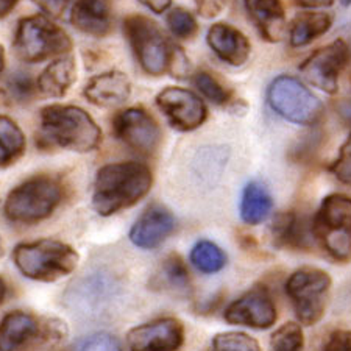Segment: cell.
Segmentation results:
<instances>
[{
  "mask_svg": "<svg viewBox=\"0 0 351 351\" xmlns=\"http://www.w3.org/2000/svg\"><path fill=\"white\" fill-rule=\"evenodd\" d=\"M5 295H7V286H5V282H3V280L0 278V304L3 303V300H5Z\"/></svg>",
  "mask_w": 351,
  "mask_h": 351,
  "instance_id": "obj_41",
  "label": "cell"
},
{
  "mask_svg": "<svg viewBox=\"0 0 351 351\" xmlns=\"http://www.w3.org/2000/svg\"><path fill=\"white\" fill-rule=\"evenodd\" d=\"M175 217L167 208L152 205L141 214L130 230V241L144 250H154L172 234Z\"/></svg>",
  "mask_w": 351,
  "mask_h": 351,
  "instance_id": "obj_15",
  "label": "cell"
},
{
  "mask_svg": "<svg viewBox=\"0 0 351 351\" xmlns=\"http://www.w3.org/2000/svg\"><path fill=\"white\" fill-rule=\"evenodd\" d=\"M183 341L184 328L173 317H164L134 326L127 334L130 351H178Z\"/></svg>",
  "mask_w": 351,
  "mask_h": 351,
  "instance_id": "obj_14",
  "label": "cell"
},
{
  "mask_svg": "<svg viewBox=\"0 0 351 351\" xmlns=\"http://www.w3.org/2000/svg\"><path fill=\"white\" fill-rule=\"evenodd\" d=\"M141 3L145 5L147 8L154 11L156 14H161L166 11L169 7H171L172 0H139Z\"/></svg>",
  "mask_w": 351,
  "mask_h": 351,
  "instance_id": "obj_38",
  "label": "cell"
},
{
  "mask_svg": "<svg viewBox=\"0 0 351 351\" xmlns=\"http://www.w3.org/2000/svg\"><path fill=\"white\" fill-rule=\"evenodd\" d=\"M275 234L289 245H303V241L308 237L303 220L297 216H282L276 220Z\"/></svg>",
  "mask_w": 351,
  "mask_h": 351,
  "instance_id": "obj_28",
  "label": "cell"
},
{
  "mask_svg": "<svg viewBox=\"0 0 351 351\" xmlns=\"http://www.w3.org/2000/svg\"><path fill=\"white\" fill-rule=\"evenodd\" d=\"M71 21L73 27L86 35L104 38L111 30V5L108 0H75Z\"/></svg>",
  "mask_w": 351,
  "mask_h": 351,
  "instance_id": "obj_19",
  "label": "cell"
},
{
  "mask_svg": "<svg viewBox=\"0 0 351 351\" xmlns=\"http://www.w3.org/2000/svg\"><path fill=\"white\" fill-rule=\"evenodd\" d=\"M213 351H261L258 341L245 332H220L213 339Z\"/></svg>",
  "mask_w": 351,
  "mask_h": 351,
  "instance_id": "obj_27",
  "label": "cell"
},
{
  "mask_svg": "<svg viewBox=\"0 0 351 351\" xmlns=\"http://www.w3.org/2000/svg\"><path fill=\"white\" fill-rule=\"evenodd\" d=\"M73 351H122V345L108 332H94L80 339Z\"/></svg>",
  "mask_w": 351,
  "mask_h": 351,
  "instance_id": "obj_32",
  "label": "cell"
},
{
  "mask_svg": "<svg viewBox=\"0 0 351 351\" xmlns=\"http://www.w3.org/2000/svg\"><path fill=\"white\" fill-rule=\"evenodd\" d=\"M16 267L27 278L52 282L71 275L80 256L71 245L55 239L22 242L13 250Z\"/></svg>",
  "mask_w": 351,
  "mask_h": 351,
  "instance_id": "obj_3",
  "label": "cell"
},
{
  "mask_svg": "<svg viewBox=\"0 0 351 351\" xmlns=\"http://www.w3.org/2000/svg\"><path fill=\"white\" fill-rule=\"evenodd\" d=\"M38 334V322L30 314L10 313L0 324V351H16Z\"/></svg>",
  "mask_w": 351,
  "mask_h": 351,
  "instance_id": "obj_21",
  "label": "cell"
},
{
  "mask_svg": "<svg viewBox=\"0 0 351 351\" xmlns=\"http://www.w3.org/2000/svg\"><path fill=\"white\" fill-rule=\"evenodd\" d=\"M162 274L172 289H177V291L189 289L188 269L178 256H171L166 259V263L162 265Z\"/></svg>",
  "mask_w": 351,
  "mask_h": 351,
  "instance_id": "obj_31",
  "label": "cell"
},
{
  "mask_svg": "<svg viewBox=\"0 0 351 351\" xmlns=\"http://www.w3.org/2000/svg\"><path fill=\"white\" fill-rule=\"evenodd\" d=\"M350 50L343 39H336L325 47L309 56L300 66V73L311 86L324 90L326 94H336L339 89V78L348 64Z\"/></svg>",
  "mask_w": 351,
  "mask_h": 351,
  "instance_id": "obj_10",
  "label": "cell"
},
{
  "mask_svg": "<svg viewBox=\"0 0 351 351\" xmlns=\"http://www.w3.org/2000/svg\"><path fill=\"white\" fill-rule=\"evenodd\" d=\"M342 5H343V7H350L351 0H342Z\"/></svg>",
  "mask_w": 351,
  "mask_h": 351,
  "instance_id": "obj_44",
  "label": "cell"
},
{
  "mask_svg": "<svg viewBox=\"0 0 351 351\" xmlns=\"http://www.w3.org/2000/svg\"><path fill=\"white\" fill-rule=\"evenodd\" d=\"M116 138L139 155L155 154L161 143L158 122L143 108H128L117 112L112 121Z\"/></svg>",
  "mask_w": 351,
  "mask_h": 351,
  "instance_id": "obj_11",
  "label": "cell"
},
{
  "mask_svg": "<svg viewBox=\"0 0 351 351\" xmlns=\"http://www.w3.org/2000/svg\"><path fill=\"white\" fill-rule=\"evenodd\" d=\"M245 8L265 41L280 43L286 36L287 21L282 0H245Z\"/></svg>",
  "mask_w": 351,
  "mask_h": 351,
  "instance_id": "obj_18",
  "label": "cell"
},
{
  "mask_svg": "<svg viewBox=\"0 0 351 351\" xmlns=\"http://www.w3.org/2000/svg\"><path fill=\"white\" fill-rule=\"evenodd\" d=\"M331 172L339 181L351 186V133L341 147L337 160L331 166Z\"/></svg>",
  "mask_w": 351,
  "mask_h": 351,
  "instance_id": "obj_33",
  "label": "cell"
},
{
  "mask_svg": "<svg viewBox=\"0 0 351 351\" xmlns=\"http://www.w3.org/2000/svg\"><path fill=\"white\" fill-rule=\"evenodd\" d=\"M330 287V275L315 267H303L289 276L286 292L303 325H315L324 317Z\"/></svg>",
  "mask_w": 351,
  "mask_h": 351,
  "instance_id": "obj_9",
  "label": "cell"
},
{
  "mask_svg": "<svg viewBox=\"0 0 351 351\" xmlns=\"http://www.w3.org/2000/svg\"><path fill=\"white\" fill-rule=\"evenodd\" d=\"M3 256V242H2V239H0V258Z\"/></svg>",
  "mask_w": 351,
  "mask_h": 351,
  "instance_id": "obj_43",
  "label": "cell"
},
{
  "mask_svg": "<svg viewBox=\"0 0 351 351\" xmlns=\"http://www.w3.org/2000/svg\"><path fill=\"white\" fill-rule=\"evenodd\" d=\"M303 345L304 337L302 326L293 322L280 326L270 339V351H302Z\"/></svg>",
  "mask_w": 351,
  "mask_h": 351,
  "instance_id": "obj_26",
  "label": "cell"
},
{
  "mask_svg": "<svg viewBox=\"0 0 351 351\" xmlns=\"http://www.w3.org/2000/svg\"><path fill=\"white\" fill-rule=\"evenodd\" d=\"M71 0H33V3L38 5L39 10H43L50 18H60L69 5Z\"/></svg>",
  "mask_w": 351,
  "mask_h": 351,
  "instance_id": "obj_37",
  "label": "cell"
},
{
  "mask_svg": "<svg viewBox=\"0 0 351 351\" xmlns=\"http://www.w3.org/2000/svg\"><path fill=\"white\" fill-rule=\"evenodd\" d=\"M274 202L267 188L259 181H252L245 186L241 200V217L248 225H258L267 220Z\"/></svg>",
  "mask_w": 351,
  "mask_h": 351,
  "instance_id": "obj_23",
  "label": "cell"
},
{
  "mask_svg": "<svg viewBox=\"0 0 351 351\" xmlns=\"http://www.w3.org/2000/svg\"><path fill=\"white\" fill-rule=\"evenodd\" d=\"M313 234L332 259L351 261V197L328 195L313 220Z\"/></svg>",
  "mask_w": 351,
  "mask_h": 351,
  "instance_id": "obj_4",
  "label": "cell"
},
{
  "mask_svg": "<svg viewBox=\"0 0 351 351\" xmlns=\"http://www.w3.org/2000/svg\"><path fill=\"white\" fill-rule=\"evenodd\" d=\"M167 25L172 35L180 39H191L198 30V24L194 16L184 8H175L167 16Z\"/></svg>",
  "mask_w": 351,
  "mask_h": 351,
  "instance_id": "obj_29",
  "label": "cell"
},
{
  "mask_svg": "<svg viewBox=\"0 0 351 351\" xmlns=\"http://www.w3.org/2000/svg\"><path fill=\"white\" fill-rule=\"evenodd\" d=\"M225 320L254 330H267L276 322V306L265 287H253L225 309Z\"/></svg>",
  "mask_w": 351,
  "mask_h": 351,
  "instance_id": "obj_13",
  "label": "cell"
},
{
  "mask_svg": "<svg viewBox=\"0 0 351 351\" xmlns=\"http://www.w3.org/2000/svg\"><path fill=\"white\" fill-rule=\"evenodd\" d=\"M77 78L75 60L71 55L55 60L39 75L36 88L45 97H63Z\"/></svg>",
  "mask_w": 351,
  "mask_h": 351,
  "instance_id": "obj_20",
  "label": "cell"
},
{
  "mask_svg": "<svg viewBox=\"0 0 351 351\" xmlns=\"http://www.w3.org/2000/svg\"><path fill=\"white\" fill-rule=\"evenodd\" d=\"M334 3V0H297V5L303 8H328Z\"/></svg>",
  "mask_w": 351,
  "mask_h": 351,
  "instance_id": "obj_39",
  "label": "cell"
},
{
  "mask_svg": "<svg viewBox=\"0 0 351 351\" xmlns=\"http://www.w3.org/2000/svg\"><path fill=\"white\" fill-rule=\"evenodd\" d=\"M206 41L213 52L230 66L239 67L245 64L252 52V45L247 36L233 25L223 22L209 28Z\"/></svg>",
  "mask_w": 351,
  "mask_h": 351,
  "instance_id": "obj_16",
  "label": "cell"
},
{
  "mask_svg": "<svg viewBox=\"0 0 351 351\" xmlns=\"http://www.w3.org/2000/svg\"><path fill=\"white\" fill-rule=\"evenodd\" d=\"M67 33L44 16H30L19 22L14 36V52L25 63H41L71 50Z\"/></svg>",
  "mask_w": 351,
  "mask_h": 351,
  "instance_id": "obj_6",
  "label": "cell"
},
{
  "mask_svg": "<svg viewBox=\"0 0 351 351\" xmlns=\"http://www.w3.org/2000/svg\"><path fill=\"white\" fill-rule=\"evenodd\" d=\"M123 32L144 72L158 77L171 69L173 49L154 21L130 16L123 22Z\"/></svg>",
  "mask_w": 351,
  "mask_h": 351,
  "instance_id": "obj_7",
  "label": "cell"
},
{
  "mask_svg": "<svg viewBox=\"0 0 351 351\" xmlns=\"http://www.w3.org/2000/svg\"><path fill=\"white\" fill-rule=\"evenodd\" d=\"M194 84L205 97L216 105H223L228 101L230 94L216 78L206 72H198L194 77Z\"/></svg>",
  "mask_w": 351,
  "mask_h": 351,
  "instance_id": "obj_30",
  "label": "cell"
},
{
  "mask_svg": "<svg viewBox=\"0 0 351 351\" xmlns=\"http://www.w3.org/2000/svg\"><path fill=\"white\" fill-rule=\"evenodd\" d=\"M19 0H0V18L8 16L13 8L18 5Z\"/></svg>",
  "mask_w": 351,
  "mask_h": 351,
  "instance_id": "obj_40",
  "label": "cell"
},
{
  "mask_svg": "<svg viewBox=\"0 0 351 351\" xmlns=\"http://www.w3.org/2000/svg\"><path fill=\"white\" fill-rule=\"evenodd\" d=\"M10 86H11V90H13V93L21 99H28L30 97V94L33 93V83L30 80V77L22 72L16 73V75L11 78Z\"/></svg>",
  "mask_w": 351,
  "mask_h": 351,
  "instance_id": "obj_36",
  "label": "cell"
},
{
  "mask_svg": "<svg viewBox=\"0 0 351 351\" xmlns=\"http://www.w3.org/2000/svg\"><path fill=\"white\" fill-rule=\"evenodd\" d=\"M322 351H351V331L337 330L331 332Z\"/></svg>",
  "mask_w": 351,
  "mask_h": 351,
  "instance_id": "obj_34",
  "label": "cell"
},
{
  "mask_svg": "<svg viewBox=\"0 0 351 351\" xmlns=\"http://www.w3.org/2000/svg\"><path fill=\"white\" fill-rule=\"evenodd\" d=\"M25 152V136L18 123L0 116V169L14 164Z\"/></svg>",
  "mask_w": 351,
  "mask_h": 351,
  "instance_id": "obj_24",
  "label": "cell"
},
{
  "mask_svg": "<svg viewBox=\"0 0 351 351\" xmlns=\"http://www.w3.org/2000/svg\"><path fill=\"white\" fill-rule=\"evenodd\" d=\"M197 11L202 18L213 19L222 13L226 0H195Z\"/></svg>",
  "mask_w": 351,
  "mask_h": 351,
  "instance_id": "obj_35",
  "label": "cell"
},
{
  "mask_svg": "<svg viewBox=\"0 0 351 351\" xmlns=\"http://www.w3.org/2000/svg\"><path fill=\"white\" fill-rule=\"evenodd\" d=\"M39 138L47 145L86 154L101 143V130L83 108L50 105L39 116Z\"/></svg>",
  "mask_w": 351,
  "mask_h": 351,
  "instance_id": "obj_2",
  "label": "cell"
},
{
  "mask_svg": "<svg viewBox=\"0 0 351 351\" xmlns=\"http://www.w3.org/2000/svg\"><path fill=\"white\" fill-rule=\"evenodd\" d=\"M191 263L202 274H216L226 264V254L211 241L197 242L191 250Z\"/></svg>",
  "mask_w": 351,
  "mask_h": 351,
  "instance_id": "obj_25",
  "label": "cell"
},
{
  "mask_svg": "<svg viewBox=\"0 0 351 351\" xmlns=\"http://www.w3.org/2000/svg\"><path fill=\"white\" fill-rule=\"evenodd\" d=\"M267 100L276 114L298 125H314L324 116V104L302 82L289 75L270 83Z\"/></svg>",
  "mask_w": 351,
  "mask_h": 351,
  "instance_id": "obj_8",
  "label": "cell"
},
{
  "mask_svg": "<svg viewBox=\"0 0 351 351\" xmlns=\"http://www.w3.org/2000/svg\"><path fill=\"white\" fill-rule=\"evenodd\" d=\"M154 184L152 171L143 162L106 164L97 172L93 205L100 216H111L138 203Z\"/></svg>",
  "mask_w": 351,
  "mask_h": 351,
  "instance_id": "obj_1",
  "label": "cell"
},
{
  "mask_svg": "<svg viewBox=\"0 0 351 351\" xmlns=\"http://www.w3.org/2000/svg\"><path fill=\"white\" fill-rule=\"evenodd\" d=\"M61 202V186L53 178L33 177L10 192L5 216L16 223H36L47 219Z\"/></svg>",
  "mask_w": 351,
  "mask_h": 351,
  "instance_id": "obj_5",
  "label": "cell"
},
{
  "mask_svg": "<svg viewBox=\"0 0 351 351\" xmlns=\"http://www.w3.org/2000/svg\"><path fill=\"white\" fill-rule=\"evenodd\" d=\"M332 18L328 13H300L293 18L289 30L292 47H304L330 32Z\"/></svg>",
  "mask_w": 351,
  "mask_h": 351,
  "instance_id": "obj_22",
  "label": "cell"
},
{
  "mask_svg": "<svg viewBox=\"0 0 351 351\" xmlns=\"http://www.w3.org/2000/svg\"><path fill=\"white\" fill-rule=\"evenodd\" d=\"M3 66H5V53H3V47L0 45V72L3 71Z\"/></svg>",
  "mask_w": 351,
  "mask_h": 351,
  "instance_id": "obj_42",
  "label": "cell"
},
{
  "mask_svg": "<svg viewBox=\"0 0 351 351\" xmlns=\"http://www.w3.org/2000/svg\"><path fill=\"white\" fill-rule=\"evenodd\" d=\"M83 94L93 105L112 108L128 100L132 94V83L123 72H104L90 78L83 89Z\"/></svg>",
  "mask_w": 351,
  "mask_h": 351,
  "instance_id": "obj_17",
  "label": "cell"
},
{
  "mask_svg": "<svg viewBox=\"0 0 351 351\" xmlns=\"http://www.w3.org/2000/svg\"><path fill=\"white\" fill-rule=\"evenodd\" d=\"M156 105L169 123L180 132H192L203 125L208 110L203 100L189 89L169 86L156 95Z\"/></svg>",
  "mask_w": 351,
  "mask_h": 351,
  "instance_id": "obj_12",
  "label": "cell"
}]
</instances>
